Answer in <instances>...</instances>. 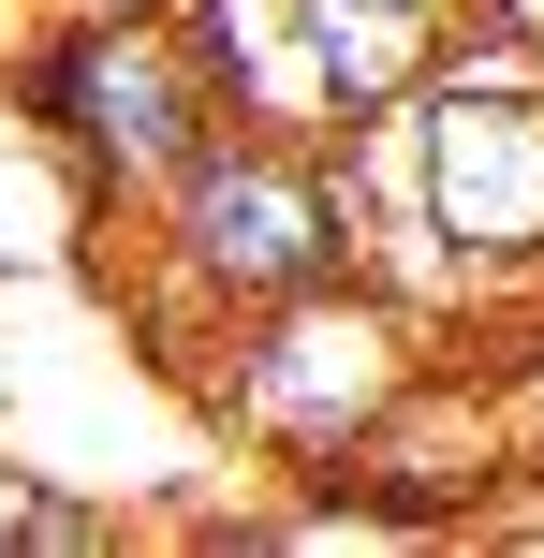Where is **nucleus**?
I'll use <instances>...</instances> for the list:
<instances>
[{
  "label": "nucleus",
  "mask_w": 544,
  "mask_h": 558,
  "mask_svg": "<svg viewBox=\"0 0 544 558\" xmlns=\"http://www.w3.org/2000/svg\"><path fill=\"white\" fill-rule=\"evenodd\" d=\"M206 397H221V426L265 471L339 485L353 456H368L383 426H412V397H427V308L383 265L310 279V294H280V308H251V324L206 338Z\"/></svg>",
  "instance_id": "obj_3"
},
{
  "label": "nucleus",
  "mask_w": 544,
  "mask_h": 558,
  "mask_svg": "<svg viewBox=\"0 0 544 558\" xmlns=\"http://www.w3.org/2000/svg\"><path fill=\"white\" fill-rule=\"evenodd\" d=\"M353 206L398 294H516L544 279V74L442 59L412 104L353 118Z\"/></svg>",
  "instance_id": "obj_1"
},
{
  "label": "nucleus",
  "mask_w": 544,
  "mask_h": 558,
  "mask_svg": "<svg viewBox=\"0 0 544 558\" xmlns=\"http://www.w3.org/2000/svg\"><path fill=\"white\" fill-rule=\"evenodd\" d=\"M133 265H147V324H162L177 353H206L221 324L310 294V279H353L368 265L353 147L339 133H251V118H221L206 162L133 221Z\"/></svg>",
  "instance_id": "obj_2"
},
{
  "label": "nucleus",
  "mask_w": 544,
  "mask_h": 558,
  "mask_svg": "<svg viewBox=\"0 0 544 558\" xmlns=\"http://www.w3.org/2000/svg\"><path fill=\"white\" fill-rule=\"evenodd\" d=\"M516 15H530V45H544V0H516Z\"/></svg>",
  "instance_id": "obj_8"
},
{
  "label": "nucleus",
  "mask_w": 544,
  "mask_h": 558,
  "mask_svg": "<svg viewBox=\"0 0 544 558\" xmlns=\"http://www.w3.org/2000/svg\"><path fill=\"white\" fill-rule=\"evenodd\" d=\"M177 15H192L206 74H221V118H251V133H353L310 0H177Z\"/></svg>",
  "instance_id": "obj_5"
},
{
  "label": "nucleus",
  "mask_w": 544,
  "mask_h": 558,
  "mask_svg": "<svg viewBox=\"0 0 544 558\" xmlns=\"http://www.w3.org/2000/svg\"><path fill=\"white\" fill-rule=\"evenodd\" d=\"M29 544H45V558H88V544H104V514L45 500V485H29L15 456H0V558H29Z\"/></svg>",
  "instance_id": "obj_7"
},
{
  "label": "nucleus",
  "mask_w": 544,
  "mask_h": 558,
  "mask_svg": "<svg viewBox=\"0 0 544 558\" xmlns=\"http://www.w3.org/2000/svg\"><path fill=\"white\" fill-rule=\"evenodd\" d=\"M324 74H339V118H383L457 59V0H310Z\"/></svg>",
  "instance_id": "obj_6"
},
{
  "label": "nucleus",
  "mask_w": 544,
  "mask_h": 558,
  "mask_svg": "<svg viewBox=\"0 0 544 558\" xmlns=\"http://www.w3.org/2000/svg\"><path fill=\"white\" fill-rule=\"evenodd\" d=\"M15 118L74 162L88 221H147L221 133V74H206L192 15H118L104 0V15H59L15 59Z\"/></svg>",
  "instance_id": "obj_4"
}]
</instances>
